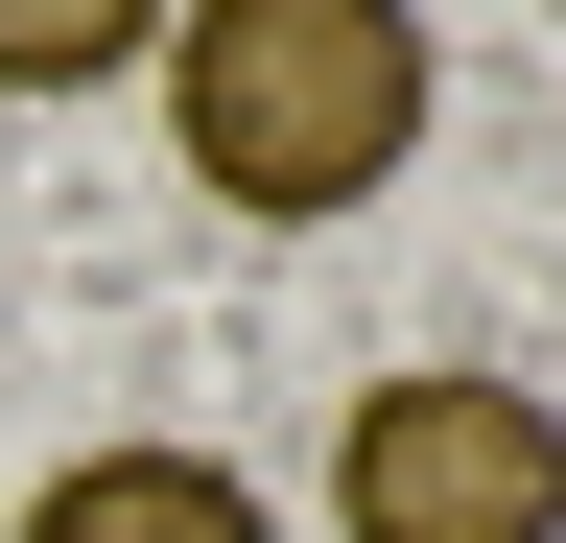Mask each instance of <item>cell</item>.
<instances>
[{"instance_id":"1","label":"cell","mask_w":566,"mask_h":543,"mask_svg":"<svg viewBox=\"0 0 566 543\" xmlns=\"http://www.w3.org/2000/svg\"><path fill=\"white\" fill-rule=\"evenodd\" d=\"M449 118V48L424 0H166V143L212 213L307 237V213H378Z\"/></svg>"},{"instance_id":"2","label":"cell","mask_w":566,"mask_h":543,"mask_svg":"<svg viewBox=\"0 0 566 543\" xmlns=\"http://www.w3.org/2000/svg\"><path fill=\"white\" fill-rule=\"evenodd\" d=\"M331 520L354 543H566V401L472 378V355L331 401Z\"/></svg>"},{"instance_id":"4","label":"cell","mask_w":566,"mask_h":543,"mask_svg":"<svg viewBox=\"0 0 566 543\" xmlns=\"http://www.w3.org/2000/svg\"><path fill=\"white\" fill-rule=\"evenodd\" d=\"M166 48V0H0V95H95Z\"/></svg>"},{"instance_id":"3","label":"cell","mask_w":566,"mask_h":543,"mask_svg":"<svg viewBox=\"0 0 566 543\" xmlns=\"http://www.w3.org/2000/svg\"><path fill=\"white\" fill-rule=\"evenodd\" d=\"M24 543H283V497L237 449H71L24 497Z\"/></svg>"}]
</instances>
